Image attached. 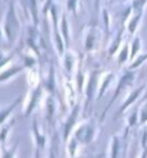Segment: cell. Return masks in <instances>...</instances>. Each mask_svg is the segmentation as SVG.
<instances>
[{
    "label": "cell",
    "mask_w": 147,
    "mask_h": 158,
    "mask_svg": "<svg viewBox=\"0 0 147 158\" xmlns=\"http://www.w3.org/2000/svg\"><path fill=\"white\" fill-rule=\"evenodd\" d=\"M144 88H145V85H141L139 88H137L135 92H132L131 95H130V98H129V99L125 101V103H124L123 106H122V108H121V110H119V115H121V114H122V112H123V111L125 110V109H127V108L129 107V106H130V104H131V103L133 102V101H135V100L137 99L138 96H139L140 92L143 91Z\"/></svg>",
    "instance_id": "7a4b0ae2"
},
{
    "label": "cell",
    "mask_w": 147,
    "mask_h": 158,
    "mask_svg": "<svg viewBox=\"0 0 147 158\" xmlns=\"http://www.w3.org/2000/svg\"><path fill=\"white\" fill-rule=\"evenodd\" d=\"M146 2H147V0H133V2H132V8H133V10L136 12V14H137V13L143 12V8Z\"/></svg>",
    "instance_id": "277c9868"
},
{
    "label": "cell",
    "mask_w": 147,
    "mask_h": 158,
    "mask_svg": "<svg viewBox=\"0 0 147 158\" xmlns=\"http://www.w3.org/2000/svg\"><path fill=\"white\" fill-rule=\"evenodd\" d=\"M146 59H147V54L139 56V57H138V59L135 61V63H132L131 65H130V68H137L138 65H140V64H141V62H144V61H145Z\"/></svg>",
    "instance_id": "ba28073f"
},
{
    "label": "cell",
    "mask_w": 147,
    "mask_h": 158,
    "mask_svg": "<svg viewBox=\"0 0 147 158\" xmlns=\"http://www.w3.org/2000/svg\"><path fill=\"white\" fill-rule=\"evenodd\" d=\"M61 27H62V35H63L64 39H66V45H68V44H69V31H68V22H67L66 15L62 16Z\"/></svg>",
    "instance_id": "3957f363"
},
{
    "label": "cell",
    "mask_w": 147,
    "mask_h": 158,
    "mask_svg": "<svg viewBox=\"0 0 147 158\" xmlns=\"http://www.w3.org/2000/svg\"><path fill=\"white\" fill-rule=\"evenodd\" d=\"M128 57V45H125L123 48V51H122V53H121V55H119V63H123L124 61L127 60Z\"/></svg>",
    "instance_id": "52a82bcc"
},
{
    "label": "cell",
    "mask_w": 147,
    "mask_h": 158,
    "mask_svg": "<svg viewBox=\"0 0 147 158\" xmlns=\"http://www.w3.org/2000/svg\"><path fill=\"white\" fill-rule=\"evenodd\" d=\"M76 6H77V0H68L67 1V7L72 12L76 10Z\"/></svg>",
    "instance_id": "9c48e42d"
},
{
    "label": "cell",
    "mask_w": 147,
    "mask_h": 158,
    "mask_svg": "<svg viewBox=\"0 0 147 158\" xmlns=\"http://www.w3.org/2000/svg\"><path fill=\"white\" fill-rule=\"evenodd\" d=\"M0 35H1V30H0Z\"/></svg>",
    "instance_id": "7c38bea8"
},
{
    "label": "cell",
    "mask_w": 147,
    "mask_h": 158,
    "mask_svg": "<svg viewBox=\"0 0 147 158\" xmlns=\"http://www.w3.org/2000/svg\"><path fill=\"white\" fill-rule=\"evenodd\" d=\"M4 29L8 40L13 41V40L15 39V36L16 33H17V29H19V20L16 17L13 1H11V5L8 6V9L7 12H6V15H5Z\"/></svg>",
    "instance_id": "6da1fadb"
},
{
    "label": "cell",
    "mask_w": 147,
    "mask_h": 158,
    "mask_svg": "<svg viewBox=\"0 0 147 158\" xmlns=\"http://www.w3.org/2000/svg\"><path fill=\"white\" fill-rule=\"evenodd\" d=\"M140 16H141V13H137L133 17H132V20L130 21V24H129V30L131 33H133L136 30V27H137V24H138V21L140 20Z\"/></svg>",
    "instance_id": "5b68a950"
},
{
    "label": "cell",
    "mask_w": 147,
    "mask_h": 158,
    "mask_svg": "<svg viewBox=\"0 0 147 158\" xmlns=\"http://www.w3.org/2000/svg\"><path fill=\"white\" fill-rule=\"evenodd\" d=\"M147 120V106L143 108V110H141V118H140V122L141 123H145Z\"/></svg>",
    "instance_id": "30bf717a"
},
{
    "label": "cell",
    "mask_w": 147,
    "mask_h": 158,
    "mask_svg": "<svg viewBox=\"0 0 147 158\" xmlns=\"http://www.w3.org/2000/svg\"><path fill=\"white\" fill-rule=\"evenodd\" d=\"M146 98H147V94H146V96H145V99H146Z\"/></svg>",
    "instance_id": "8fae6325"
},
{
    "label": "cell",
    "mask_w": 147,
    "mask_h": 158,
    "mask_svg": "<svg viewBox=\"0 0 147 158\" xmlns=\"http://www.w3.org/2000/svg\"><path fill=\"white\" fill-rule=\"evenodd\" d=\"M139 47H140V44H139V38L137 37L133 41V45H132V51H131V59H133V56L137 54V52L139 51Z\"/></svg>",
    "instance_id": "8992f818"
}]
</instances>
